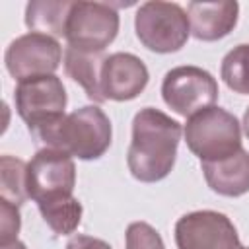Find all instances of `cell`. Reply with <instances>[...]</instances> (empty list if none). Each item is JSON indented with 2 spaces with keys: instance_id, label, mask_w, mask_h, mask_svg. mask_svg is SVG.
<instances>
[{
  "instance_id": "cell-6",
  "label": "cell",
  "mask_w": 249,
  "mask_h": 249,
  "mask_svg": "<svg viewBox=\"0 0 249 249\" xmlns=\"http://www.w3.org/2000/svg\"><path fill=\"white\" fill-rule=\"evenodd\" d=\"M121 18L115 4L109 2H72L68 12L64 39L68 47L88 51V53H103L119 33Z\"/></svg>"
},
{
  "instance_id": "cell-20",
  "label": "cell",
  "mask_w": 249,
  "mask_h": 249,
  "mask_svg": "<svg viewBox=\"0 0 249 249\" xmlns=\"http://www.w3.org/2000/svg\"><path fill=\"white\" fill-rule=\"evenodd\" d=\"M19 228H21V218L18 206L0 198V245L16 241Z\"/></svg>"
},
{
  "instance_id": "cell-13",
  "label": "cell",
  "mask_w": 249,
  "mask_h": 249,
  "mask_svg": "<svg viewBox=\"0 0 249 249\" xmlns=\"http://www.w3.org/2000/svg\"><path fill=\"white\" fill-rule=\"evenodd\" d=\"M206 185L222 196H241L249 191V152L237 150L218 161H200Z\"/></svg>"
},
{
  "instance_id": "cell-4",
  "label": "cell",
  "mask_w": 249,
  "mask_h": 249,
  "mask_svg": "<svg viewBox=\"0 0 249 249\" xmlns=\"http://www.w3.org/2000/svg\"><path fill=\"white\" fill-rule=\"evenodd\" d=\"M134 31L138 41L152 53L167 54L185 47L191 25L187 12L175 2L150 0L138 6L134 16Z\"/></svg>"
},
{
  "instance_id": "cell-8",
  "label": "cell",
  "mask_w": 249,
  "mask_h": 249,
  "mask_svg": "<svg viewBox=\"0 0 249 249\" xmlns=\"http://www.w3.org/2000/svg\"><path fill=\"white\" fill-rule=\"evenodd\" d=\"M66 101V88L54 74L18 82L14 91L16 111L29 132L64 117Z\"/></svg>"
},
{
  "instance_id": "cell-14",
  "label": "cell",
  "mask_w": 249,
  "mask_h": 249,
  "mask_svg": "<svg viewBox=\"0 0 249 249\" xmlns=\"http://www.w3.org/2000/svg\"><path fill=\"white\" fill-rule=\"evenodd\" d=\"M105 62L103 53H88L74 47H66L64 51V72L78 82L86 95L93 103L107 101L101 91V68Z\"/></svg>"
},
{
  "instance_id": "cell-15",
  "label": "cell",
  "mask_w": 249,
  "mask_h": 249,
  "mask_svg": "<svg viewBox=\"0 0 249 249\" xmlns=\"http://www.w3.org/2000/svg\"><path fill=\"white\" fill-rule=\"evenodd\" d=\"M70 0H31L25 6V25L33 33L64 37Z\"/></svg>"
},
{
  "instance_id": "cell-9",
  "label": "cell",
  "mask_w": 249,
  "mask_h": 249,
  "mask_svg": "<svg viewBox=\"0 0 249 249\" xmlns=\"http://www.w3.org/2000/svg\"><path fill=\"white\" fill-rule=\"evenodd\" d=\"M60 62H62L60 43L51 35L33 33V31L16 37L4 53L6 70L18 82L39 76H51L56 72Z\"/></svg>"
},
{
  "instance_id": "cell-3",
  "label": "cell",
  "mask_w": 249,
  "mask_h": 249,
  "mask_svg": "<svg viewBox=\"0 0 249 249\" xmlns=\"http://www.w3.org/2000/svg\"><path fill=\"white\" fill-rule=\"evenodd\" d=\"M187 148L200 161H218L241 150V124L233 113L212 105L187 119L183 126Z\"/></svg>"
},
{
  "instance_id": "cell-17",
  "label": "cell",
  "mask_w": 249,
  "mask_h": 249,
  "mask_svg": "<svg viewBox=\"0 0 249 249\" xmlns=\"http://www.w3.org/2000/svg\"><path fill=\"white\" fill-rule=\"evenodd\" d=\"M220 76L233 93L249 95V43H241L226 53Z\"/></svg>"
},
{
  "instance_id": "cell-7",
  "label": "cell",
  "mask_w": 249,
  "mask_h": 249,
  "mask_svg": "<svg viewBox=\"0 0 249 249\" xmlns=\"http://www.w3.org/2000/svg\"><path fill=\"white\" fill-rule=\"evenodd\" d=\"M216 78L200 66H175L161 82L163 103L177 115L189 119L195 113L212 107L218 99Z\"/></svg>"
},
{
  "instance_id": "cell-12",
  "label": "cell",
  "mask_w": 249,
  "mask_h": 249,
  "mask_svg": "<svg viewBox=\"0 0 249 249\" xmlns=\"http://www.w3.org/2000/svg\"><path fill=\"white\" fill-rule=\"evenodd\" d=\"M191 35L198 41H218L237 25L239 4L231 0L218 2H189L187 6Z\"/></svg>"
},
{
  "instance_id": "cell-11",
  "label": "cell",
  "mask_w": 249,
  "mask_h": 249,
  "mask_svg": "<svg viewBox=\"0 0 249 249\" xmlns=\"http://www.w3.org/2000/svg\"><path fill=\"white\" fill-rule=\"evenodd\" d=\"M148 80V66L136 54L113 53L105 56L101 68V91L105 99L130 101L146 89Z\"/></svg>"
},
{
  "instance_id": "cell-10",
  "label": "cell",
  "mask_w": 249,
  "mask_h": 249,
  "mask_svg": "<svg viewBox=\"0 0 249 249\" xmlns=\"http://www.w3.org/2000/svg\"><path fill=\"white\" fill-rule=\"evenodd\" d=\"M177 249H245L233 222L218 210H195L175 224Z\"/></svg>"
},
{
  "instance_id": "cell-19",
  "label": "cell",
  "mask_w": 249,
  "mask_h": 249,
  "mask_svg": "<svg viewBox=\"0 0 249 249\" xmlns=\"http://www.w3.org/2000/svg\"><path fill=\"white\" fill-rule=\"evenodd\" d=\"M126 249H165V243L156 228L148 222H132L124 233Z\"/></svg>"
},
{
  "instance_id": "cell-16",
  "label": "cell",
  "mask_w": 249,
  "mask_h": 249,
  "mask_svg": "<svg viewBox=\"0 0 249 249\" xmlns=\"http://www.w3.org/2000/svg\"><path fill=\"white\" fill-rule=\"evenodd\" d=\"M0 198L21 206L27 198V163L4 154L0 158Z\"/></svg>"
},
{
  "instance_id": "cell-23",
  "label": "cell",
  "mask_w": 249,
  "mask_h": 249,
  "mask_svg": "<svg viewBox=\"0 0 249 249\" xmlns=\"http://www.w3.org/2000/svg\"><path fill=\"white\" fill-rule=\"evenodd\" d=\"M243 130H245V136L249 138V107L245 109V113H243Z\"/></svg>"
},
{
  "instance_id": "cell-22",
  "label": "cell",
  "mask_w": 249,
  "mask_h": 249,
  "mask_svg": "<svg viewBox=\"0 0 249 249\" xmlns=\"http://www.w3.org/2000/svg\"><path fill=\"white\" fill-rule=\"evenodd\" d=\"M0 249H27V245H25V243H21L19 239H16V241H10V243L0 245Z\"/></svg>"
},
{
  "instance_id": "cell-5",
  "label": "cell",
  "mask_w": 249,
  "mask_h": 249,
  "mask_svg": "<svg viewBox=\"0 0 249 249\" xmlns=\"http://www.w3.org/2000/svg\"><path fill=\"white\" fill-rule=\"evenodd\" d=\"M76 165L72 156L54 148H41L27 161V193L37 208L74 196Z\"/></svg>"
},
{
  "instance_id": "cell-24",
  "label": "cell",
  "mask_w": 249,
  "mask_h": 249,
  "mask_svg": "<svg viewBox=\"0 0 249 249\" xmlns=\"http://www.w3.org/2000/svg\"><path fill=\"white\" fill-rule=\"evenodd\" d=\"M245 249H249V247H245Z\"/></svg>"
},
{
  "instance_id": "cell-1",
  "label": "cell",
  "mask_w": 249,
  "mask_h": 249,
  "mask_svg": "<svg viewBox=\"0 0 249 249\" xmlns=\"http://www.w3.org/2000/svg\"><path fill=\"white\" fill-rule=\"evenodd\" d=\"M181 124L156 107L140 109L132 119V140L126 152L130 175L142 183L165 179L177 160Z\"/></svg>"
},
{
  "instance_id": "cell-21",
  "label": "cell",
  "mask_w": 249,
  "mask_h": 249,
  "mask_svg": "<svg viewBox=\"0 0 249 249\" xmlns=\"http://www.w3.org/2000/svg\"><path fill=\"white\" fill-rule=\"evenodd\" d=\"M66 249H113V247L99 237L78 233V235L70 237V241L66 243Z\"/></svg>"
},
{
  "instance_id": "cell-18",
  "label": "cell",
  "mask_w": 249,
  "mask_h": 249,
  "mask_svg": "<svg viewBox=\"0 0 249 249\" xmlns=\"http://www.w3.org/2000/svg\"><path fill=\"white\" fill-rule=\"evenodd\" d=\"M43 220L47 222V226L56 233V235H70L78 230L80 222H82V202L76 196H70L66 200L49 204V206H41L39 208Z\"/></svg>"
},
{
  "instance_id": "cell-2",
  "label": "cell",
  "mask_w": 249,
  "mask_h": 249,
  "mask_svg": "<svg viewBox=\"0 0 249 249\" xmlns=\"http://www.w3.org/2000/svg\"><path fill=\"white\" fill-rule=\"evenodd\" d=\"M35 142L45 148L66 152L72 158L91 161L99 160L111 146L113 126L109 117L97 105H84L58 121L31 130Z\"/></svg>"
}]
</instances>
